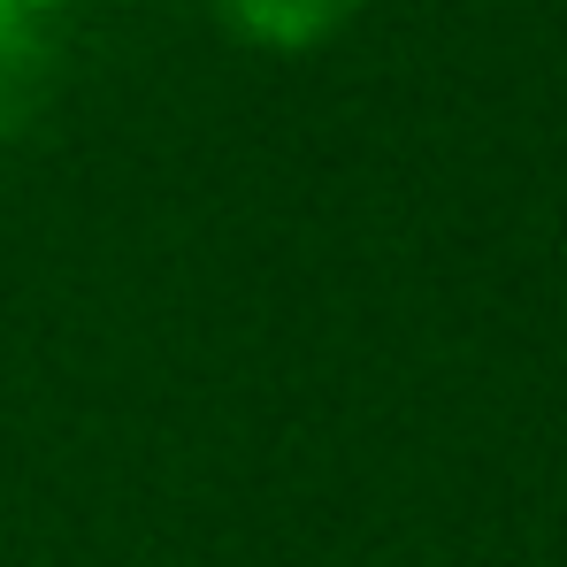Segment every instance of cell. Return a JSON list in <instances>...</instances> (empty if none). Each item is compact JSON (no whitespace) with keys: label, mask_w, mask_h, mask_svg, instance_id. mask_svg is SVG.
<instances>
[{"label":"cell","mask_w":567,"mask_h":567,"mask_svg":"<svg viewBox=\"0 0 567 567\" xmlns=\"http://www.w3.org/2000/svg\"><path fill=\"white\" fill-rule=\"evenodd\" d=\"M54 78H62V47L47 16L0 0V138H23L39 123V107L54 100Z\"/></svg>","instance_id":"1"},{"label":"cell","mask_w":567,"mask_h":567,"mask_svg":"<svg viewBox=\"0 0 567 567\" xmlns=\"http://www.w3.org/2000/svg\"><path fill=\"white\" fill-rule=\"evenodd\" d=\"M369 0H207V16L246 39V47H269V54H307V47H330Z\"/></svg>","instance_id":"2"},{"label":"cell","mask_w":567,"mask_h":567,"mask_svg":"<svg viewBox=\"0 0 567 567\" xmlns=\"http://www.w3.org/2000/svg\"><path fill=\"white\" fill-rule=\"evenodd\" d=\"M8 8H31V16H54V8H70V0H8Z\"/></svg>","instance_id":"3"}]
</instances>
